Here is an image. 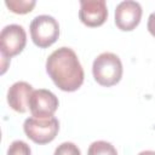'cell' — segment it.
<instances>
[{"mask_svg": "<svg viewBox=\"0 0 155 155\" xmlns=\"http://www.w3.org/2000/svg\"><path fill=\"white\" fill-rule=\"evenodd\" d=\"M27 44V34L22 25L8 24L0 33V51L1 57L10 59L23 51Z\"/></svg>", "mask_w": 155, "mask_h": 155, "instance_id": "5", "label": "cell"}, {"mask_svg": "<svg viewBox=\"0 0 155 155\" xmlns=\"http://www.w3.org/2000/svg\"><path fill=\"white\" fill-rule=\"evenodd\" d=\"M147 27H148L149 33H150L153 36H155V12L150 13V16H149V18H148Z\"/></svg>", "mask_w": 155, "mask_h": 155, "instance_id": "14", "label": "cell"}, {"mask_svg": "<svg viewBox=\"0 0 155 155\" xmlns=\"http://www.w3.org/2000/svg\"><path fill=\"white\" fill-rule=\"evenodd\" d=\"M87 155H117V151L111 143L105 140H96L88 147Z\"/></svg>", "mask_w": 155, "mask_h": 155, "instance_id": "10", "label": "cell"}, {"mask_svg": "<svg viewBox=\"0 0 155 155\" xmlns=\"http://www.w3.org/2000/svg\"><path fill=\"white\" fill-rule=\"evenodd\" d=\"M79 18L87 27L102 25L108 18L107 2L104 0H81Z\"/></svg>", "mask_w": 155, "mask_h": 155, "instance_id": "8", "label": "cell"}, {"mask_svg": "<svg viewBox=\"0 0 155 155\" xmlns=\"http://www.w3.org/2000/svg\"><path fill=\"white\" fill-rule=\"evenodd\" d=\"M7 155H31V150L25 142L13 140L7 149Z\"/></svg>", "mask_w": 155, "mask_h": 155, "instance_id": "12", "label": "cell"}, {"mask_svg": "<svg viewBox=\"0 0 155 155\" xmlns=\"http://www.w3.org/2000/svg\"><path fill=\"white\" fill-rule=\"evenodd\" d=\"M33 87L25 81L12 84L7 91V103L17 113H25L29 108V99L33 93Z\"/></svg>", "mask_w": 155, "mask_h": 155, "instance_id": "9", "label": "cell"}, {"mask_svg": "<svg viewBox=\"0 0 155 155\" xmlns=\"http://www.w3.org/2000/svg\"><path fill=\"white\" fill-rule=\"evenodd\" d=\"M94 80L105 87L116 85L122 78V63L115 53L103 52L94 58L92 64Z\"/></svg>", "mask_w": 155, "mask_h": 155, "instance_id": "2", "label": "cell"}, {"mask_svg": "<svg viewBox=\"0 0 155 155\" xmlns=\"http://www.w3.org/2000/svg\"><path fill=\"white\" fill-rule=\"evenodd\" d=\"M53 155H81V151L74 143L64 142L56 148Z\"/></svg>", "mask_w": 155, "mask_h": 155, "instance_id": "13", "label": "cell"}, {"mask_svg": "<svg viewBox=\"0 0 155 155\" xmlns=\"http://www.w3.org/2000/svg\"><path fill=\"white\" fill-rule=\"evenodd\" d=\"M29 29L33 42L40 48L51 46L59 36V24L56 18L48 15L36 16L31 21Z\"/></svg>", "mask_w": 155, "mask_h": 155, "instance_id": "3", "label": "cell"}, {"mask_svg": "<svg viewBox=\"0 0 155 155\" xmlns=\"http://www.w3.org/2000/svg\"><path fill=\"white\" fill-rule=\"evenodd\" d=\"M138 155H155V151L154 150H144V151H140Z\"/></svg>", "mask_w": 155, "mask_h": 155, "instance_id": "15", "label": "cell"}, {"mask_svg": "<svg viewBox=\"0 0 155 155\" xmlns=\"http://www.w3.org/2000/svg\"><path fill=\"white\" fill-rule=\"evenodd\" d=\"M46 71L54 85L65 92H74L84 82V69L76 53L69 47L54 50L46 61Z\"/></svg>", "mask_w": 155, "mask_h": 155, "instance_id": "1", "label": "cell"}, {"mask_svg": "<svg viewBox=\"0 0 155 155\" xmlns=\"http://www.w3.org/2000/svg\"><path fill=\"white\" fill-rule=\"evenodd\" d=\"M142 6L133 0L121 1L115 8V24L120 30L131 31L140 22Z\"/></svg>", "mask_w": 155, "mask_h": 155, "instance_id": "7", "label": "cell"}, {"mask_svg": "<svg viewBox=\"0 0 155 155\" xmlns=\"http://www.w3.org/2000/svg\"><path fill=\"white\" fill-rule=\"evenodd\" d=\"M23 130L27 137L34 143L46 144L56 138L59 131V121L54 116L48 119H38L31 116L25 119Z\"/></svg>", "mask_w": 155, "mask_h": 155, "instance_id": "4", "label": "cell"}, {"mask_svg": "<svg viewBox=\"0 0 155 155\" xmlns=\"http://www.w3.org/2000/svg\"><path fill=\"white\" fill-rule=\"evenodd\" d=\"M35 4L36 2L34 0H6L5 1V5L10 8V11L17 15H24L30 12L34 8Z\"/></svg>", "mask_w": 155, "mask_h": 155, "instance_id": "11", "label": "cell"}, {"mask_svg": "<svg viewBox=\"0 0 155 155\" xmlns=\"http://www.w3.org/2000/svg\"><path fill=\"white\" fill-rule=\"evenodd\" d=\"M58 98L53 92L45 88L34 90L29 99V110L34 117H52L58 108Z\"/></svg>", "mask_w": 155, "mask_h": 155, "instance_id": "6", "label": "cell"}]
</instances>
